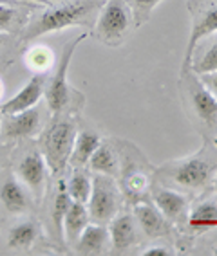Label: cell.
<instances>
[{"mask_svg": "<svg viewBox=\"0 0 217 256\" xmlns=\"http://www.w3.org/2000/svg\"><path fill=\"white\" fill-rule=\"evenodd\" d=\"M217 174V148H201L197 154L170 160L157 170L159 180L165 184L195 192L213 182Z\"/></svg>", "mask_w": 217, "mask_h": 256, "instance_id": "obj_1", "label": "cell"}, {"mask_svg": "<svg viewBox=\"0 0 217 256\" xmlns=\"http://www.w3.org/2000/svg\"><path fill=\"white\" fill-rule=\"evenodd\" d=\"M103 2L105 0H69L58 6H51L29 24L24 40H35L38 36L58 32L71 26H87L94 18V14H98Z\"/></svg>", "mask_w": 217, "mask_h": 256, "instance_id": "obj_2", "label": "cell"}, {"mask_svg": "<svg viewBox=\"0 0 217 256\" xmlns=\"http://www.w3.org/2000/svg\"><path fill=\"white\" fill-rule=\"evenodd\" d=\"M181 96L195 126L206 139L217 138V98L192 70H181Z\"/></svg>", "mask_w": 217, "mask_h": 256, "instance_id": "obj_3", "label": "cell"}, {"mask_svg": "<svg viewBox=\"0 0 217 256\" xmlns=\"http://www.w3.org/2000/svg\"><path fill=\"white\" fill-rule=\"evenodd\" d=\"M132 28L134 20L125 0H105L98 11L93 34L103 46L120 47L127 40Z\"/></svg>", "mask_w": 217, "mask_h": 256, "instance_id": "obj_4", "label": "cell"}, {"mask_svg": "<svg viewBox=\"0 0 217 256\" xmlns=\"http://www.w3.org/2000/svg\"><path fill=\"white\" fill-rule=\"evenodd\" d=\"M76 126L71 119H56L42 136V156L46 159L47 168L58 175L69 162L73 150Z\"/></svg>", "mask_w": 217, "mask_h": 256, "instance_id": "obj_5", "label": "cell"}, {"mask_svg": "<svg viewBox=\"0 0 217 256\" xmlns=\"http://www.w3.org/2000/svg\"><path fill=\"white\" fill-rule=\"evenodd\" d=\"M121 190L111 175L96 174L93 177V190L87 200V210L91 220L96 224H109L112 216L120 211L121 204Z\"/></svg>", "mask_w": 217, "mask_h": 256, "instance_id": "obj_6", "label": "cell"}, {"mask_svg": "<svg viewBox=\"0 0 217 256\" xmlns=\"http://www.w3.org/2000/svg\"><path fill=\"white\" fill-rule=\"evenodd\" d=\"M188 10L192 13V28H190L181 70H190L194 49L208 36L217 34V0H192Z\"/></svg>", "mask_w": 217, "mask_h": 256, "instance_id": "obj_7", "label": "cell"}, {"mask_svg": "<svg viewBox=\"0 0 217 256\" xmlns=\"http://www.w3.org/2000/svg\"><path fill=\"white\" fill-rule=\"evenodd\" d=\"M87 38V32H83L80 36H76L73 42H69L65 46L64 52H62V58L58 62V67H56L55 74H53L51 82L47 85V105H49V110L53 114L58 116L62 110H65L67 103H69V83H67V72H69V65L71 60H73V54L78 44H82L83 40Z\"/></svg>", "mask_w": 217, "mask_h": 256, "instance_id": "obj_8", "label": "cell"}, {"mask_svg": "<svg viewBox=\"0 0 217 256\" xmlns=\"http://www.w3.org/2000/svg\"><path fill=\"white\" fill-rule=\"evenodd\" d=\"M127 162H121V182H120V190L123 198L129 204H138V202L147 200L148 193L152 190V180H150V174L145 170V162L143 160H134L132 157H125Z\"/></svg>", "mask_w": 217, "mask_h": 256, "instance_id": "obj_9", "label": "cell"}, {"mask_svg": "<svg viewBox=\"0 0 217 256\" xmlns=\"http://www.w3.org/2000/svg\"><path fill=\"white\" fill-rule=\"evenodd\" d=\"M112 254H123L138 244V222L129 211H118L109 222Z\"/></svg>", "mask_w": 217, "mask_h": 256, "instance_id": "obj_10", "label": "cell"}, {"mask_svg": "<svg viewBox=\"0 0 217 256\" xmlns=\"http://www.w3.org/2000/svg\"><path fill=\"white\" fill-rule=\"evenodd\" d=\"M152 204L161 211L172 224H181L188 218V198L181 192L168 186H157L152 192Z\"/></svg>", "mask_w": 217, "mask_h": 256, "instance_id": "obj_11", "label": "cell"}, {"mask_svg": "<svg viewBox=\"0 0 217 256\" xmlns=\"http://www.w3.org/2000/svg\"><path fill=\"white\" fill-rule=\"evenodd\" d=\"M134 218L138 222L139 229H141V233H145L148 238L168 236L172 231L170 220L148 200L134 204Z\"/></svg>", "mask_w": 217, "mask_h": 256, "instance_id": "obj_12", "label": "cell"}, {"mask_svg": "<svg viewBox=\"0 0 217 256\" xmlns=\"http://www.w3.org/2000/svg\"><path fill=\"white\" fill-rule=\"evenodd\" d=\"M44 92H46V74L38 72L11 100L6 101L4 105H2V112H4V116H10L19 114L22 110L33 108V106L38 105V101L44 96Z\"/></svg>", "mask_w": 217, "mask_h": 256, "instance_id": "obj_13", "label": "cell"}, {"mask_svg": "<svg viewBox=\"0 0 217 256\" xmlns=\"http://www.w3.org/2000/svg\"><path fill=\"white\" fill-rule=\"evenodd\" d=\"M38 128H40V110L38 106H33L19 114H10L0 130L4 139H24L35 136Z\"/></svg>", "mask_w": 217, "mask_h": 256, "instance_id": "obj_14", "label": "cell"}, {"mask_svg": "<svg viewBox=\"0 0 217 256\" xmlns=\"http://www.w3.org/2000/svg\"><path fill=\"white\" fill-rule=\"evenodd\" d=\"M19 175L26 182V186L31 190L37 197H40L46 188V177H47V164L46 159L40 152H31L24 157L19 166Z\"/></svg>", "mask_w": 217, "mask_h": 256, "instance_id": "obj_15", "label": "cell"}, {"mask_svg": "<svg viewBox=\"0 0 217 256\" xmlns=\"http://www.w3.org/2000/svg\"><path fill=\"white\" fill-rule=\"evenodd\" d=\"M76 252L85 256L93 254H103L107 252L109 247V229L103 224H96V222H89L87 228L83 229L80 238L74 242Z\"/></svg>", "mask_w": 217, "mask_h": 256, "instance_id": "obj_16", "label": "cell"}, {"mask_svg": "<svg viewBox=\"0 0 217 256\" xmlns=\"http://www.w3.org/2000/svg\"><path fill=\"white\" fill-rule=\"evenodd\" d=\"M89 168L93 174H103L111 175V177L118 178L121 170V160L118 152L114 150L112 144L109 142H100V146L93 154V157L89 159Z\"/></svg>", "mask_w": 217, "mask_h": 256, "instance_id": "obj_17", "label": "cell"}, {"mask_svg": "<svg viewBox=\"0 0 217 256\" xmlns=\"http://www.w3.org/2000/svg\"><path fill=\"white\" fill-rule=\"evenodd\" d=\"M89 222H91V215H89L87 204L71 200L64 216V240L74 244L80 238L83 229L87 228Z\"/></svg>", "mask_w": 217, "mask_h": 256, "instance_id": "obj_18", "label": "cell"}, {"mask_svg": "<svg viewBox=\"0 0 217 256\" xmlns=\"http://www.w3.org/2000/svg\"><path fill=\"white\" fill-rule=\"evenodd\" d=\"M100 136L96 132H91V130H83V132L76 134L74 138L73 150H71L69 162L74 168H83V166L89 164V159L93 157V154L96 152V148L100 146Z\"/></svg>", "mask_w": 217, "mask_h": 256, "instance_id": "obj_19", "label": "cell"}, {"mask_svg": "<svg viewBox=\"0 0 217 256\" xmlns=\"http://www.w3.org/2000/svg\"><path fill=\"white\" fill-rule=\"evenodd\" d=\"M210 42L204 46L199 44L194 49L192 62H190V70L194 74H210L217 72V34H212Z\"/></svg>", "mask_w": 217, "mask_h": 256, "instance_id": "obj_20", "label": "cell"}, {"mask_svg": "<svg viewBox=\"0 0 217 256\" xmlns=\"http://www.w3.org/2000/svg\"><path fill=\"white\" fill-rule=\"evenodd\" d=\"M188 224L194 231H208L217 226V202L206 200L201 202L194 208L192 211H188Z\"/></svg>", "mask_w": 217, "mask_h": 256, "instance_id": "obj_21", "label": "cell"}, {"mask_svg": "<svg viewBox=\"0 0 217 256\" xmlns=\"http://www.w3.org/2000/svg\"><path fill=\"white\" fill-rule=\"evenodd\" d=\"M0 200L6 206V210L11 211V213H20L28 206V198H26L22 186L17 180H13V178L6 180L0 186Z\"/></svg>", "mask_w": 217, "mask_h": 256, "instance_id": "obj_22", "label": "cell"}, {"mask_svg": "<svg viewBox=\"0 0 217 256\" xmlns=\"http://www.w3.org/2000/svg\"><path fill=\"white\" fill-rule=\"evenodd\" d=\"M65 188H67L71 200L87 204L89 197H91V190H93V177L89 174H85L83 170L76 168L69 180L65 182Z\"/></svg>", "mask_w": 217, "mask_h": 256, "instance_id": "obj_23", "label": "cell"}, {"mask_svg": "<svg viewBox=\"0 0 217 256\" xmlns=\"http://www.w3.org/2000/svg\"><path fill=\"white\" fill-rule=\"evenodd\" d=\"M38 238V226L35 222H20L10 231L8 247L11 249H31Z\"/></svg>", "mask_w": 217, "mask_h": 256, "instance_id": "obj_24", "label": "cell"}, {"mask_svg": "<svg viewBox=\"0 0 217 256\" xmlns=\"http://www.w3.org/2000/svg\"><path fill=\"white\" fill-rule=\"evenodd\" d=\"M71 204V197L67 193V188L65 182L60 180L58 182V190H56V197H55V204L51 208V218H53V226H55V231L58 236L64 238V216L65 211Z\"/></svg>", "mask_w": 217, "mask_h": 256, "instance_id": "obj_25", "label": "cell"}, {"mask_svg": "<svg viewBox=\"0 0 217 256\" xmlns=\"http://www.w3.org/2000/svg\"><path fill=\"white\" fill-rule=\"evenodd\" d=\"M163 0H125V4L129 6L132 20H134V28H141L147 24L152 16L154 10L161 4Z\"/></svg>", "mask_w": 217, "mask_h": 256, "instance_id": "obj_26", "label": "cell"}, {"mask_svg": "<svg viewBox=\"0 0 217 256\" xmlns=\"http://www.w3.org/2000/svg\"><path fill=\"white\" fill-rule=\"evenodd\" d=\"M53 60V52L46 47H33L28 54V62L35 70L44 72L46 69H49Z\"/></svg>", "mask_w": 217, "mask_h": 256, "instance_id": "obj_27", "label": "cell"}, {"mask_svg": "<svg viewBox=\"0 0 217 256\" xmlns=\"http://www.w3.org/2000/svg\"><path fill=\"white\" fill-rule=\"evenodd\" d=\"M4 2L6 0H0V31H8L17 20V10Z\"/></svg>", "mask_w": 217, "mask_h": 256, "instance_id": "obj_28", "label": "cell"}, {"mask_svg": "<svg viewBox=\"0 0 217 256\" xmlns=\"http://www.w3.org/2000/svg\"><path fill=\"white\" fill-rule=\"evenodd\" d=\"M172 254H176V252L166 246H150L148 249H145L141 252V256H172Z\"/></svg>", "mask_w": 217, "mask_h": 256, "instance_id": "obj_29", "label": "cell"}, {"mask_svg": "<svg viewBox=\"0 0 217 256\" xmlns=\"http://www.w3.org/2000/svg\"><path fill=\"white\" fill-rule=\"evenodd\" d=\"M199 80L203 82V85L212 92L213 96L217 98V72H210V74H199Z\"/></svg>", "mask_w": 217, "mask_h": 256, "instance_id": "obj_30", "label": "cell"}, {"mask_svg": "<svg viewBox=\"0 0 217 256\" xmlns=\"http://www.w3.org/2000/svg\"><path fill=\"white\" fill-rule=\"evenodd\" d=\"M2 118H4V112H2V105H0V126H2Z\"/></svg>", "mask_w": 217, "mask_h": 256, "instance_id": "obj_31", "label": "cell"}, {"mask_svg": "<svg viewBox=\"0 0 217 256\" xmlns=\"http://www.w3.org/2000/svg\"><path fill=\"white\" fill-rule=\"evenodd\" d=\"M213 186H215V192H217V174H215V177H213Z\"/></svg>", "mask_w": 217, "mask_h": 256, "instance_id": "obj_32", "label": "cell"}, {"mask_svg": "<svg viewBox=\"0 0 217 256\" xmlns=\"http://www.w3.org/2000/svg\"><path fill=\"white\" fill-rule=\"evenodd\" d=\"M2 44H4V38H2V36H0V46H2Z\"/></svg>", "mask_w": 217, "mask_h": 256, "instance_id": "obj_33", "label": "cell"}, {"mask_svg": "<svg viewBox=\"0 0 217 256\" xmlns=\"http://www.w3.org/2000/svg\"><path fill=\"white\" fill-rule=\"evenodd\" d=\"M0 88H2V85H0Z\"/></svg>", "mask_w": 217, "mask_h": 256, "instance_id": "obj_34", "label": "cell"}]
</instances>
